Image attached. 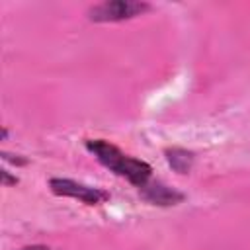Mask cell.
<instances>
[{
  "mask_svg": "<svg viewBox=\"0 0 250 250\" xmlns=\"http://www.w3.org/2000/svg\"><path fill=\"white\" fill-rule=\"evenodd\" d=\"M84 145L98 158L100 164H104L113 174L125 178L135 188L141 189V188H145L150 182L152 168L145 160H139V158L123 154L115 145H111V143H107L104 139H86Z\"/></svg>",
  "mask_w": 250,
  "mask_h": 250,
  "instance_id": "6da1fadb",
  "label": "cell"
},
{
  "mask_svg": "<svg viewBox=\"0 0 250 250\" xmlns=\"http://www.w3.org/2000/svg\"><path fill=\"white\" fill-rule=\"evenodd\" d=\"M150 10V4L139 0H107L88 10L92 21H123Z\"/></svg>",
  "mask_w": 250,
  "mask_h": 250,
  "instance_id": "7a4b0ae2",
  "label": "cell"
},
{
  "mask_svg": "<svg viewBox=\"0 0 250 250\" xmlns=\"http://www.w3.org/2000/svg\"><path fill=\"white\" fill-rule=\"evenodd\" d=\"M49 188L55 195L72 197V199H78L86 205H100V203L109 199L107 191H104L100 188H90L86 184H80V182H74V180H68V178H51Z\"/></svg>",
  "mask_w": 250,
  "mask_h": 250,
  "instance_id": "3957f363",
  "label": "cell"
},
{
  "mask_svg": "<svg viewBox=\"0 0 250 250\" xmlns=\"http://www.w3.org/2000/svg\"><path fill=\"white\" fill-rule=\"evenodd\" d=\"M139 191L152 205H176L184 199V195L180 191H176V189H172V188H168L160 182H148Z\"/></svg>",
  "mask_w": 250,
  "mask_h": 250,
  "instance_id": "277c9868",
  "label": "cell"
},
{
  "mask_svg": "<svg viewBox=\"0 0 250 250\" xmlns=\"http://www.w3.org/2000/svg\"><path fill=\"white\" fill-rule=\"evenodd\" d=\"M166 160H168V164L178 172V174H186L189 168H191V162H193V154L189 152V150H186V148H178V146H174V148H168L166 152Z\"/></svg>",
  "mask_w": 250,
  "mask_h": 250,
  "instance_id": "5b68a950",
  "label": "cell"
},
{
  "mask_svg": "<svg viewBox=\"0 0 250 250\" xmlns=\"http://www.w3.org/2000/svg\"><path fill=\"white\" fill-rule=\"evenodd\" d=\"M2 182H4L6 186H10V184H16L18 180H16V178H10V174H8V170H2Z\"/></svg>",
  "mask_w": 250,
  "mask_h": 250,
  "instance_id": "8992f818",
  "label": "cell"
},
{
  "mask_svg": "<svg viewBox=\"0 0 250 250\" xmlns=\"http://www.w3.org/2000/svg\"><path fill=\"white\" fill-rule=\"evenodd\" d=\"M20 250H51V248H47V246H43V244H33V246H23V248H20Z\"/></svg>",
  "mask_w": 250,
  "mask_h": 250,
  "instance_id": "52a82bcc",
  "label": "cell"
}]
</instances>
